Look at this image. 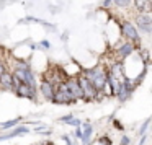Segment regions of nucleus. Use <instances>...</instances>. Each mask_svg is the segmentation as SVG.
I'll use <instances>...</instances> for the list:
<instances>
[{
  "instance_id": "13",
  "label": "nucleus",
  "mask_w": 152,
  "mask_h": 145,
  "mask_svg": "<svg viewBox=\"0 0 152 145\" xmlns=\"http://www.w3.org/2000/svg\"><path fill=\"white\" fill-rule=\"evenodd\" d=\"M113 2H115V5L119 8H126L132 4V0H113Z\"/></svg>"
},
{
  "instance_id": "10",
  "label": "nucleus",
  "mask_w": 152,
  "mask_h": 145,
  "mask_svg": "<svg viewBox=\"0 0 152 145\" xmlns=\"http://www.w3.org/2000/svg\"><path fill=\"white\" fill-rule=\"evenodd\" d=\"M41 93H43V96L48 99V101H53L54 99V91H56V85H53L51 82H48V80H44L43 83H41Z\"/></svg>"
},
{
  "instance_id": "17",
  "label": "nucleus",
  "mask_w": 152,
  "mask_h": 145,
  "mask_svg": "<svg viewBox=\"0 0 152 145\" xmlns=\"http://www.w3.org/2000/svg\"><path fill=\"white\" fill-rule=\"evenodd\" d=\"M121 145H129V137H123L121 138Z\"/></svg>"
},
{
  "instance_id": "9",
  "label": "nucleus",
  "mask_w": 152,
  "mask_h": 145,
  "mask_svg": "<svg viewBox=\"0 0 152 145\" xmlns=\"http://www.w3.org/2000/svg\"><path fill=\"white\" fill-rule=\"evenodd\" d=\"M0 86L4 90H10V91H15V77L13 73L10 72H4L0 75Z\"/></svg>"
},
{
  "instance_id": "6",
  "label": "nucleus",
  "mask_w": 152,
  "mask_h": 145,
  "mask_svg": "<svg viewBox=\"0 0 152 145\" xmlns=\"http://www.w3.org/2000/svg\"><path fill=\"white\" fill-rule=\"evenodd\" d=\"M121 33H123V36L126 38L128 41H139V31H137V28H136V25L132 23V21H128V20H124L121 23Z\"/></svg>"
},
{
  "instance_id": "14",
  "label": "nucleus",
  "mask_w": 152,
  "mask_h": 145,
  "mask_svg": "<svg viewBox=\"0 0 152 145\" xmlns=\"http://www.w3.org/2000/svg\"><path fill=\"white\" fill-rule=\"evenodd\" d=\"M18 122H20V117H17V119H12V121H8V122H4V124L0 125L2 129H12L13 125H17Z\"/></svg>"
},
{
  "instance_id": "20",
  "label": "nucleus",
  "mask_w": 152,
  "mask_h": 145,
  "mask_svg": "<svg viewBox=\"0 0 152 145\" xmlns=\"http://www.w3.org/2000/svg\"><path fill=\"white\" fill-rule=\"evenodd\" d=\"M75 134H77V137H80V135H82V129H77Z\"/></svg>"
},
{
  "instance_id": "5",
  "label": "nucleus",
  "mask_w": 152,
  "mask_h": 145,
  "mask_svg": "<svg viewBox=\"0 0 152 145\" xmlns=\"http://www.w3.org/2000/svg\"><path fill=\"white\" fill-rule=\"evenodd\" d=\"M64 83H66V88L67 91L72 95V98L75 99H83V93H82V88H80L79 85V80H77V77H67L66 80H64Z\"/></svg>"
},
{
  "instance_id": "18",
  "label": "nucleus",
  "mask_w": 152,
  "mask_h": 145,
  "mask_svg": "<svg viewBox=\"0 0 152 145\" xmlns=\"http://www.w3.org/2000/svg\"><path fill=\"white\" fill-rule=\"evenodd\" d=\"M41 46H43V47H48V49H49L51 44H49V41H41Z\"/></svg>"
},
{
  "instance_id": "11",
  "label": "nucleus",
  "mask_w": 152,
  "mask_h": 145,
  "mask_svg": "<svg viewBox=\"0 0 152 145\" xmlns=\"http://www.w3.org/2000/svg\"><path fill=\"white\" fill-rule=\"evenodd\" d=\"M139 13H151V0H132Z\"/></svg>"
},
{
  "instance_id": "4",
  "label": "nucleus",
  "mask_w": 152,
  "mask_h": 145,
  "mask_svg": "<svg viewBox=\"0 0 152 145\" xmlns=\"http://www.w3.org/2000/svg\"><path fill=\"white\" fill-rule=\"evenodd\" d=\"M134 51H136L134 43L126 39V41H123L121 44H118V46H116L115 52H116V57H118L119 60H126L129 56H132V54H134Z\"/></svg>"
},
{
  "instance_id": "2",
  "label": "nucleus",
  "mask_w": 152,
  "mask_h": 145,
  "mask_svg": "<svg viewBox=\"0 0 152 145\" xmlns=\"http://www.w3.org/2000/svg\"><path fill=\"white\" fill-rule=\"evenodd\" d=\"M77 80H79V85H80V88H82L83 99L92 101V99H96L98 96H102V93H100L98 90L93 86V83L90 82L85 75H79V77H77Z\"/></svg>"
},
{
  "instance_id": "8",
  "label": "nucleus",
  "mask_w": 152,
  "mask_h": 145,
  "mask_svg": "<svg viewBox=\"0 0 152 145\" xmlns=\"http://www.w3.org/2000/svg\"><path fill=\"white\" fill-rule=\"evenodd\" d=\"M15 91H17L18 96L28 98V99H34V96H36V88L26 85V83H21V82H18V85L15 86Z\"/></svg>"
},
{
  "instance_id": "16",
  "label": "nucleus",
  "mask_w": 152,
  "mask_h": 145,
  "mask_svg": "<svg viewBox=\"0 0 152 145\" xmlns=\"http://www.w3.org/2000/svg\"><path fill=\"white\" fill-rule=\"evenodd\" d=\"M72 117H74V114H69V116H66V117H61V122H69Z\"/></svg>"
},
{
  "instance_id": "15",
  "label": "nucleus",
  "mask_w": 152,
  "mask_h": 145,
  "mask_svg": "<svg viewBox=\"0 0 152 145\" xmlns=\"http://www.w3.org/2000/svg\"><path fill=\"white\" fill-rule=\"evenodd\" d=\"M4 72H7V67H5V64L2 62V59H0V75H2Z\"/></svg>"
},
{
  "instance_id": "7",
  "label": "nucleus",
  "mask_w": 152,
  "mask_h": 145,
  "mask_svg": "<svg viewBox=\"0 0 152 145\" xmlns=\"http://www.w3.org/2000/svg\"><path fill=\"white\" fill-rule=\"evenodd\" d=\"M136 25L139 26L141 31H144V33H151L152 31L151 13H137V17H136Z\"/></svg>"
},
{
  "instance_id": "12",
  "label": "nucleus",
  "mask_w": 152,
  "mask_h": 145,
  "mask_svg": "<svg viewBox=\"0 0 152 145\" xmlns=\"http://www.w3.org/2000/svg\"><path fill=\"white\" fill-rule=\"evenodd\" d=\"M83 127V130H82V135H80V137H82V140H83V144H88L90 142V135H92V125L90 124H85V125H82Z\"/></svg>"
},
{
  "instance_id": "19",
  "label": "nucleus",
  "mask_w": 152,
  "mask_h": 145,
  "mask_svg": "<svg viewBox=\"0 0 152 145\" xmlns=\"http://www.w3.org/2000/svg\"><path fill=\"white\" fill-rule=\"evenodd\" d=\"M113 0H103V7H110Z\"/></svg>"
},
{
  "instance_id": "3",
  "label": "nucleus",
  "mask_w": 152,
  "mask_h": 145,
  "mask_svg": "<svg viewBox=\"0 0 152 145\" xmlns=\"http://www.w3.org/2000/svg\"><path fill=\"white\" fill-rule=\"evenodd\" d=\"M13 77L18 80V82L26 83V85L36 88V77H34L31 67H28V69H15L13 70Z\"/></svg>"
},
{
  "instance_id": "1",
  "label": "nucleus",
  "mask_w": 152,
  "mask_h": 145,
  "mask_svg": "<svg viewBox=\"0 0 152 145\" xmlns=\"http://www.w3.org/2000/svg\"><path fill=\"white\" fill-rule=\"evenodd\" d=\"M82 75H85L87 78L90 80V82L93 83V86H95L96 90L100 91V88L103 86V83L106 82V77H108V72H106L103 67L96 65L93 67V69H88V70H83Z\"/></svg>"
}]
</instances>
